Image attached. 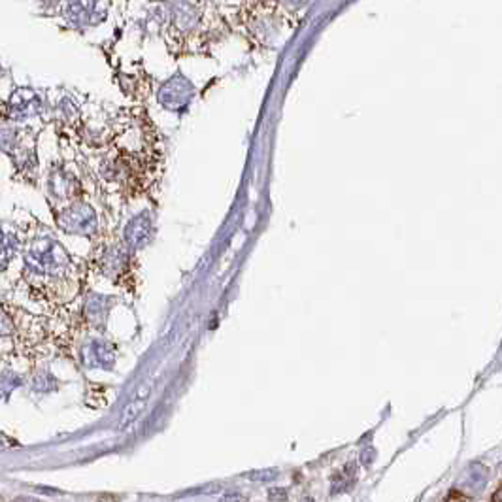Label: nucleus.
<instances>
[{
  "label": "nucleus",
  "mask_w": 502,
  "mask_h": 502,
  "mask_svg": "<svg viewBox=\"0 0 502 502\" xmlns=\"http://www.w3.org/2000/svg\"><path fill=\"white\" fill-rule=\"evenodd\" d=\"M23 259L25 270L36 280H63L72 270L70 253L50 233L36 234L27 244Z\"/></svg>",
  "instance_id": "nucleus-1"
},
{
  "label": "nucleus",
  "mask_w": 502,
  "mask_h": 502,
  "mask_svg": "<svg viewBox=\"0 0 502 502\" xmlns=\"http://www.w3.org/2000/svg\"><path fill=\"white\" fill-rule=\"evenodd\" d=\"M55 223L61 231L76 236H93L99 229V218L95 208L84 200H74L64 206L55 215Z\"/></svg>",
  "instance_id": "nucleus-2"
},
{
  "label": "nucleus",
  "mask_w": 502,
  "mask_h": 502,
  "mask_svg": "<svg viewBox=\"0 0 502 502\" xmlns=\"http://www.w3.org/2000/svg\"><path fill=\"white\" fill-rule=\"evenodd\" d=\"M193 95H195V87L189 79L185 78L184 74H174L161 85V89L157 93V100L164 110L170 112H184L185 108L189 106Z\"/></svg>",
  "instance_id": "nucleus-3"
},
{
  "label": "nucleus",
  "mask_w": 502,
  "mask_h": 502,
  "mask_svg": "<svg viewBox=\"0 0 502 502\" xmlns=\"http://www.w3.org/2000/svg\"><path fill=\"white\" fill-rule=\"evenodd\" d=\"M155 236V215L153 212L149 210H144V212L136 213L135 218H131L128 223L125 225V231H123V244L128 251H138V249H144L146 246L151 244Z\"/></svg>",
  "instance_id": "nucleus-4"
},
{
  "label": "nucleus",
  "mask_w": 502,
  "mask_h": 502,
  "mask_svg": "<svg viewBox=\"0 0 502 502\" xmlns=\"http://www.w3.org/2000/svg\"><path fill=\"white\" fill-rule=\"evenodd\" d=\"M131 255H133V251H128L123 242L106 246L102 249V253L99 255L100 274H104L110 280L125 278L131 270Z\"/></svg>",
  "instance_id": "nucleus-5"
},
{
  "label": "nucleus",
  "mask_w": 502,
  "mask_h": 502,
  "mask_svg": "<svg viewBox=\"0 0 502 502\" xmlns=\"http://www.w3.org/2000/svg\"><path fill=\"white\" fill-rule=\"evenodd\" d=\"M63 15L72 27H95L106 17V6L100 2H68Z\"/></svg>",
  "instance_id": "nucleus-6"
},
{
  "label": "nucleus",
  "mask_w": 502,
  "mask_h": 502,
  "mask_svg": "<svg viewBox=\"0 0 502 502\" xmlns=\"http://www.w3.org/2000/svg\"><path fill=\"white\" fill-rule=\"evenodd\" d=\"M79 355L85 367L91 368H112L115 363V347L100 336L87 340L79 349Z\"/></svg>",
  "instance_id": "nucleus-7"
},
{
  "label": "nucleus",
  "mask_w": 502,
  "mask_h": 502,
  "mask_svg": "<svg viewBox=\"0 0 502 502\" xmlns=\"http://www.w3.org/2000/svg\"><path fill=\"white\" fill-rule=\"evenodd\" d=\"M48 191L55 200L64 202V200H72L74 197H78V193L81 191V185L70 170L55 168L48 177Z\"/></svg>",
  "instance_id": "nucleus-8"
},
{
  "label": "nucleus",
  "mask_w": 502,
  "mask_h": 502,
  "mask_svg": "<svg viewBox=\"0 0 502 502\" xmlns=\"http://www.w3.org/2000/svg\"><path fill=\"white\" fill-rule=\"evenodd\" d=\"M113 297H108V295H100V293H91L84 305V318L85 321L97 329V331H102L106 327L108 316L112 311L113 306Z\"/></svg>",
  "instance_id": "nucleus-9"
},
{
  "label": "nucleus",
  "mask_w": 502,
  "mask_h": 502,
  "mask_svg": "<svg viewBox=\"0 0 502 502\" xmlns=\"http://www.w3.org/2000/svg\"><path fill=\"white\" fill-rule=\"evenodd\" d=\"M8 108H10V113H12V117L15 121H25L36 115V113H40L42 100L35 91L23 89V91H17L15 95H12Z\"/></svg>",
  "instance_id": "nucleus-10"
},
{
  "label": "nucleus",
  "mask_w": 502,
  "mask_h": 502,
  "mask_svg": "<svg viewBox=\"0 0 502 502\" xmlns=\"http://www.w3.org/2000/svg\"><path fill=\"white\" fill-rule=\"evenodd\" d=\"M19 249L17 234L10 225L0 223V267H6Z\"/></svg>",
  "instance_id": "nucleus-11"
},
{
  "label": "nucleus",
  "mask_w": 502,
  "mask_h": 502,
  "mask_svg": "<svg viewBox=\"0 0 502 502\" xmlns=\"http://www.w3.org/2000/svg\"><path fill=\"white\" fill-rule=\"evenodd\" d=\"M15 331V323L12 313L0 305V338H6V336H12Z\"/></svg>",
  "instance_id": "nucleus-12"
},
{
  "label": "nucleus",
  "mask_w": 502,
  "mask_h": 502,
  "mask_svg": "<svg viewBox=\"0 0 502 502\" xmlns=\"http://www.w3.org/2000/svg\"><path fill=\"white\" fill-rule=\"evenodd\" d=\"M19 383H21L19 382V376H15L14 372H10V370L0 372V393H8V391L17 387Z\"/></svg>",
  "instance_id": "nucleus-13"
},
{
  "label": "nucleus",
  "mask_w": 502,
  "mask_h": 502,
  "mask_svg": "<svg viewBox=\"0 0 502 502\" xmlns=\"http://www.w3.org/2000/svg\"><path fill=\"white\" fill-rule=\"evenodd\" d=\"M248 478L253 481H272L278 478V472L276 470H255Z\"/></svg>",
  "instance_id": "nucleus-14"
},
{
  "label": "nucleus",
  "mask_w": 502,
  "mask_h": 502,
  "mask_svg": "<svg viewBox=\"0 0 502 502\" xmlns=\"http://www.w3.org/2000/svg\"><path fill=\"white\" fill-rule=\"evenodd\" d=\"M220 502H246V496L240 495V493H236V491H233V493H226V495H223V499H221Z\"/></svg>",
  "instance_id": "nucleus-15"
},
{
  "label": "nucleus",
  "mask_w": 502,
  "mask_h": 502,
  "mask_svg": "<svg viewBox=\"0 0 502 502\" xmlns=\"http://www.w3.org/2000/svg\"><path fill=\"white\" fill-rule=\"evenodd\" d=\"M269 495H270V499H280V501H285L287 493H285L283 489H272Z\"/></svg>",
  "instance_id": "nucleus-16"
},
{
  "label": "nucleus",
  "mask_w": 502,
  "mask_h": 502,
  "mask_svg": "<svg viewBox=\"0 0 502 502\" xmlns=\"http://www.w3.org/2000/svg\"><path fill=\"white\" fill-rule=\"evenodd\" d=\"M489 502H502V483L496 487V491L491 495V501Z\"/></svg>",
  "instance_id": "nucleus-17"
},
{
  "label": "nucleus",
  "mask_w": 502,
  "mask_h": 502,
  "mask_svg": "<svg viewBox=\"0 0 502 502\" xmlns=\"http://www.w3.org/2000/svg\"><path fill=\"white\" fill-rule=\"evenodd\" d=\"M12 502H42V501H36V499H30V496H17V499H14Z\"/></svg>",
  "instance_id": "nucleus-18"
}]
</instances>
